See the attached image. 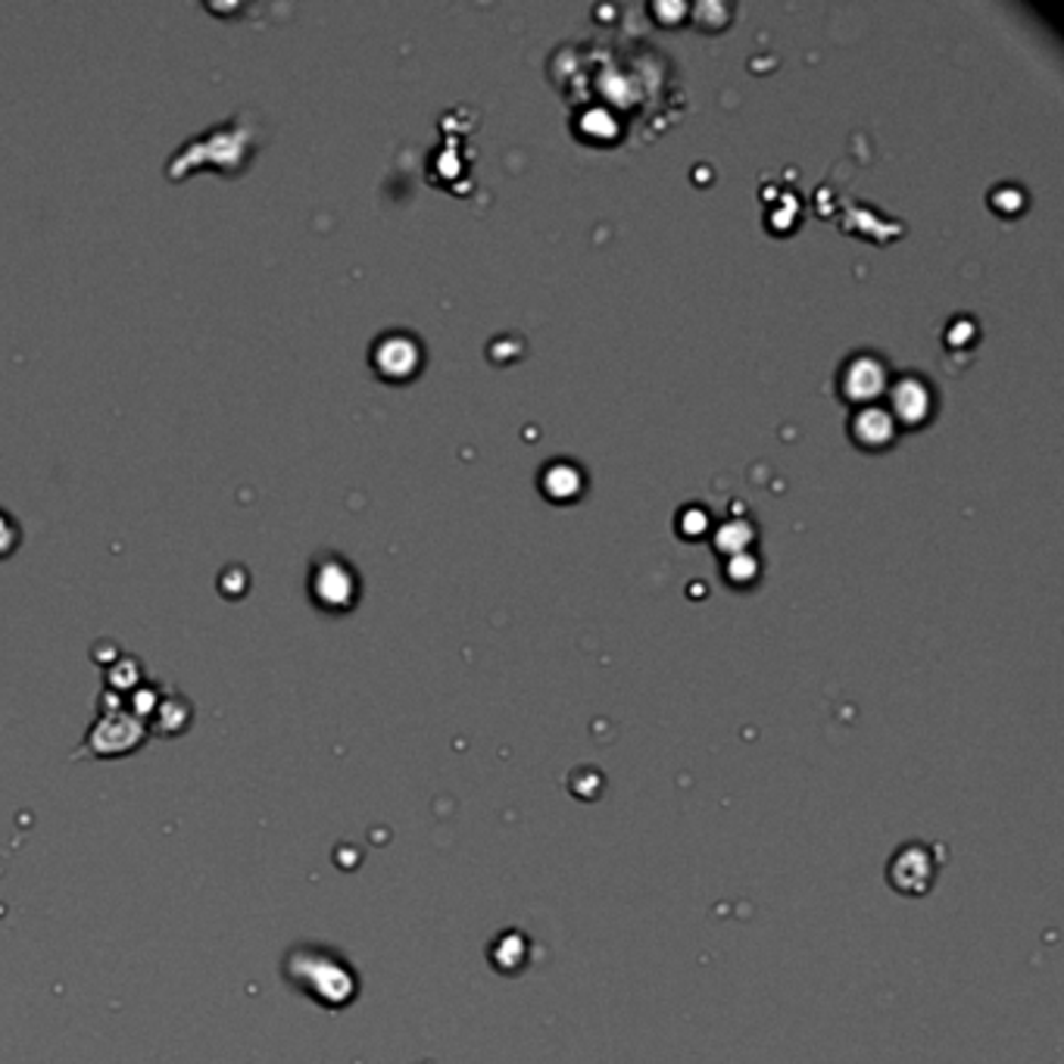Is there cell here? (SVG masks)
I'll use <instances>...</instances> for the list:
<instances>
[{"instance_id":"obj_1","label":"cell","mask_w":1064,"mask_h":1064,"mask_svg":"<svg viewBox=\"0 0 1064 1064\" xmlns=\"http://www.w3.org/2000/svg\"><path fill=\"white\" fill-rule=\"evenodd\" d=\"M310 597L315 606L341 612L356 603V574L344 559L322 552L312 559L310 569Z\"/></svg>"},{"instance_id":"obj_2","label":"cell","mask_w":1064,"mask_h":1064,"mask_svg":"<svg viewBox=\"0 0 1064 1064\" xmlns=\"http://www.w3.org/2000/svg\"><path fill=\"white\" fill-rule=\"evenodd\" d=\"M372 363L385 378H406L412 368L419 366V347L406 334H387L375 344Z\"/></svg>"},{"instance_id":"obj_3","label":"cell","mask_w":1064,"mask_h":1064,"mask_svg":"<svg viewBox=\"0 0 1064 1064\" xmlns=\"http://www.w3.org/2000/svg\"><path fill=\"white\" fill-rule=\"evenodd\" d=\"M896 412L900 416H905V419H912V406H915V419L921 416V409H924V394H921V385H915V381H905V385H900L896 387Z\"/></svg>"},{"instance_id":"obj_4","label":"cell","mask_w":1064,"mask_h":1064,"mask_svg":"<svg viewBox=\"0 0 1064 1064\" xmlns=\"http://www.w3.org/2000/svg\"><path fill=\"white\" fill-rule=\"evenodd\" d=\"M19 544H22V528H19V522L10 513H3V509H0V559L13 556Z\"/></svg>"}]
</instances>
